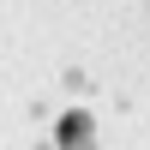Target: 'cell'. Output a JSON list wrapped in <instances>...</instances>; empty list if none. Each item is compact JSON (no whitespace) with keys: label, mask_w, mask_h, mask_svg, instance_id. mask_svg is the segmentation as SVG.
<instances>
[{"label":"cell","mask_w":150,"mask_h":150,"mask_svg":"<svg viewBox=\"0 0 150 150\" xmlns=\"http://www.w3.org/2000/svg\"><path fill=\"white\" fill-rule=\"evenodd\" d=\"M90 138H96L90 114H60V150H84Z\"/></svg>","instance_id":"1"},{"label":"cell","mask_w":150,"mask_h":150,"mask_svg":"<svg viewBox=\"0 0 150 150\" xmlns=\"http://www.w3.org/2000/svg\"><path fill=\"white\" fill-rule=\"evenodd\" d=\"M84 150H90V144H84Z\"/></svg>","instance_id":"2"}]
</instances>
